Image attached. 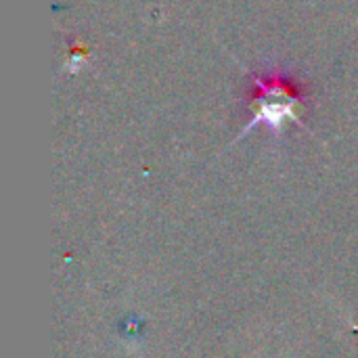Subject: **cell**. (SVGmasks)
<instances>
[{
    "instance_id": "1",
    "label": "cell",
    "mask_w": 358,
    "mask_h": 358,
    "mask_svg": "<svg viewBox=\"0 0 358 358\" xmlns=\"http://www.w3.org/2000/svg\"><path fill=\"white\" fill-rule=\"evenodd\" d=\"M306 84L300 82L289 69L271 67L264 71H250L248 103L252 115L245 132L262 122L268 124L275 132H279L283 122L287 120L302 122L298 115V107L306 99Z\"/></svg>"
}]
</instances>
